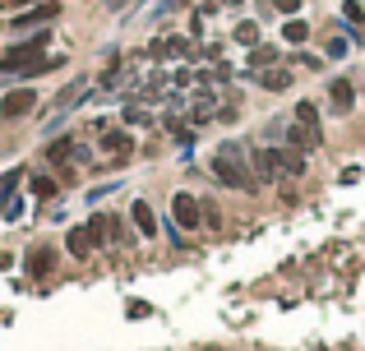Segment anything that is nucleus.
Returning <instances> with one entry per match:
<instances>
[{
	"label": "nucleus",
	"mask_w": 365,
	"mask_h": 351,
	"mask_svg": "<svg viewBox=\"0 0 365 351\" xmlns=\"http://www.w3.org/2000/svg\"><path fill=\"white\" fill-rule=\"evenodd\" d=\"M213 176H217L222 185H236V190H241V185H250V171L241 167V143H222V148H217Z\"/></svg>",
	"instance_id": "obj_1"
},
{
	"label": "nucleus",
	"mask_w": 365,
	"mask_h": 351,
	"mask_svg": "<svg viewBox=\"0 0 365 351\" xmlns=\"http://www.w3.org/2000/svg\"><path fill=\"white\" fill-rule=\"evenodd\" d=\"M42 51H46V32H37V37H28V42L10 46V51L0 56V70H5V74H19V70H23V65H32Z\"/></svg>",
	"instance_id": "obj_2"
},
{
	"label": "nucleus",
	"mask_w": 365,
	"mask_h": 351,
	"mask_svg": "<svg viewBox=\"0 0 365 351\" xmlns=\"http://www.w3.org/2000/svg\"><path fill=\"white\" fill-rule=\"evenodd\" d=\"M32 107H37V92L32 88H14V92L0 97V116H5V121H19V116H28Z\"/></svg>",
	"instance_id": "obj_3"
},
{
	"label": "nucleus",
	"mask_w": 365,
	"mask_h": 351,
	"mask_svg": "<svg viewBox=\"0 0 365 351\" xmlns=\"http://www.w3.org/2000/svg\"><path fill=\"white\" fill-rule=\"evenodd\" d=\"M171 222H176V227H199V222H204V208H199V199L195 194H176L171 199Z\"/></svg>",
	"instance_id": "obj_4"
},
{
	"label": "nucleus",
	"mask_w": 365,
	"mask_h": 351,
	"mask_svg": "<svg viewBox=\"0 0 365 351\" xmlns=\"http://www.w3.org/2000/svg\"><path fill=\"white\" fill-rule=\"evenodd\" d=\"M56 14H61V5L46 0V5H32V10H23L19 19H10V28H37V23H51Z\"/></svg>",
	"instance_id": "obj_5"
},
{
	"label": "nucleus",
	"mask_w": 365,
	"mask_h": 351,
	"mask_svg": "<svg viewBox=\"0 0 365 351\" xmlns=\"http://www.w3.org/2000/svg\"><path fill=\"white\" fill-rule=\"evenodd\" d=\"M255 176L259 181H277V176H282V148H259L255 153Z\"/></svg>",
	"instance_id": "obj_6"
},
{
	"label": "nucleus",
	"mask_w": 365,
	"mask_h": 351,
	"mask_svg": "<svg viewBox=\"0 0 365 351\" xmlns=\"http://www.w3.org/2000/svg\"><path fill=\"white\" fill-rule=\"evenodd\" d=\"M351 102H356V88H351V79H333V83H328V107H333L337 116H347Z\"/></svg>",
	"instance_id": "obj_7"
},
{
	"label": "nucleus",
	"mask_w": 365,
	"mask_h": 351,
	"mask_svg": "<svg viewBox=\"0 0 365 351\" xmlns=\"http://www.w3.org/2000/svg\"><path fill=\"white\" fill-rule=\"evenodd\" d=\"M130 148H135L130 130H102V153H111V157H130Z\"/></svg>",
	"instance_id": "obj_8"
},
{
	"label": "nucleus",
	"mask_w": 365,
	"mask_h": 351,
	"mask_svg": "<svg viewBox=\"0 0 365 351\" xmlns=\"http://www.w3.org/2000/svg\"><path fill=\"white\" fill-rule=\"evenodd\" d=\"M152 61H167V56H190V42L185 37H157V42L148 46Z\"/></svg>",
	"instance_id": "obj_9"
},
{
	"label": "nucleus",
	"mask_w": 365,
	"mask_h": 351,
	"mask_svg": "<svg viewBox=\"0 0 365 351\" xmlns=\"http://www.w3.org/2000/svg\"><path fill=\"white\" fill-rule=\"evenodd\" d=\"M70 157H79V162H83V157H88V148H79L75 139H56V143L46 148V162H70Z\"/></svg>",
	"instance_id": "obj_10"
},
{
	"label": "nucleus",
	"mask_w": 365,
	"mask_h": 351,
	"mask_svg": "<svg viewBox=\"0 0 365 351\" xmlns=\"http://www.w3.org/2000/svg\"><path fill=\"white\" fill-rule=\"evenodd\" d=\"M287 143H296L301 153H310V148H319V134L310 125H287Z\"/></svg>",
	"instance_id": "obj_11"
},
{
	"label": "nucleus",
	"mask_w": 365,
	"mask_h": 351,
	"mask_svg": "<svg viewBox=\"0 0 365 351\" xmlns=\"http://www.w3.org/2000/svg\"><path fill=\"white\" fill-rule=\"evenodd\" d=\"M65 245H70V254H75V259H88V254H92V236H88V227H75L70 236H65Z\"/></svg>",
	"instance_id": "obj_12"
},
{
	"label": "nucleus",
	"mask_w": 365,
	"mask_h": 351,
	"mask_svg": "<svg viewBox=\"0 0 365 351\" xmlns=\"http://www.w3.org/2000/svg\"><path fill=\"white\" fill-rule=\"evenodd\" d=\"M130 217H135L139 236H157V217H152V208H148V203H135V208H130Z\"/></svg>",
	"instance_id": "obj_13"
},
{
	"label": "nucleus",
	"mask_w": 365,
	"mask_h": 351,
	"mask_svg": "<svg viewBox=\"0 0 365 351\" xmlns=\"http://www.w3.org/2000/svg\"><path fill=\"white\" fill-rule=\"evenodd\" d=\"M259 83H264V88H291V70H277V65H273V70H259Z\"/></svg>",
	"instance_id": "obj_14"
},
{
	"label": "nucleus",
	"mask_w": 365,
	"mask_h": 351,
	"mask_svg": "<svg viewBox=\"0 0 365 351\" xmlns=\"http://www.w3.org/2000/svg\"><path fill=\"white\" fill-rule=\"evenodd\" d=\"M51 263H56L51 250H32V254H28V273L32 277H46V273H51Z\"/></svg>",
	"instance_id": "obj_15"
},
{
	"label": "nucleus",
	"mask_w": 365,
	"mask_h": 351,
	"mask_svg": "<svg viewBox=\"0 0 365 351\" xmlns=\"http://www.w3.org/2000/svg\"><path fill=\"white\" fill-rule=\"evenodd\" d=\"M282 37H287L291 46H301L305 37H310V23H305V19H287V23H282Z\"/></svg>",
	"instance_id": "obj_16"
},
{
	"label": "nucleus",
	"mask_w": 365,
	"mask_h": 351,
	"mask_svg": "<svg viewBox=\"0 0 365 351\" xmlns=\"http://www.w3.org/2000/svg\"><path fill=\"white\" fill-rule=\"evenodd\" d=\"M273 65H277L273 46H255V51H250V70H273Z\"/></svg>",
	"instance_id": "obj_17"
},
{
	"label": "nucleus",
	"mask_w": 365,
	"mask_h": 351,
	"mask_svg": "<svg viewBox=\"0 0 365 351\" xmlns=\"http://www.w3.org/2000/svg\"><path fill=\"white\" fill-rule=\"evenodd\" d=\"M83 97H88V83L79 79V83H70V88L61 92V111H65V107H75V102H83Z\"/></svg>",
	"instance_id": "obj_18"
},
{
	"label": "nucleus",
	"mask_w": 365,
	"mask_h": 351,
	"mask_svg": "<svg viewBox=\"0 0 365 351\" xmlns=\"http://www.w3.org/2000/svg\"><path fill=\"white\" fill-rule=\"evenodd\" d=\"M296 125H310V130H315V125H319V107H315V102H296Z\"/></svg>",
	"instance_id": "obj_19"
},
{
	"label": "nucleus",
	"mask_w": 365,
	"mask_h": 351,
	"mask_svg": "<svg viewBox=\"0 0 365 351\" xmlns=\"http://www.w3.org/2000/svg\"><path fill=\"white\" fill-rule=\"evenodd\" d=\"M88 236H92V245H102L111 236V217H92V222H88Z\"/></svg>",
	"instance_id": "obj_20"
},
{
	"label": "nucleus",
	"mask_w": 365,
	"mask_h": 351,
	"mask_svg": "<svg viewBox=\"0 0 365 351\" xmlns=\"http://www.w3.org/2000/svg\"><path fill=\"white\" fill-rule=\"evenodd\" d=\"M255 37H259V23H255V19H245V23H236V42L255 46Z\"/></svg>",
	"instance_id": "obj_21"
},
{
	"label": "nucleus",
	"mask_w": 365,
	"mask_h": 351,
	"mask_svg": "<svg viewBox=\"0 0 365 351\" xmlns=\"http://www.w3.org/2000/svg\"><path fill=\"white\" fill-rule=\"evenodd\" d=\"M282 171H287V176H301V171H305V157L301 153H282Z\"/></svg>",
	"instance_id": "obj_22"
},
{
	"label": "nucleus",
	"mask_w": 365,
	"mask_h": 351,
	"mask_svg": "<svg viewBox=\"0 0 365 351\" xmlns=\"http://www.w3.org/2000/svg\"><path fill=\"white\" fill-rule=\"evenodd\" d=\"M32 194H37V199H51V194H56V181H51V176H37V181H32Z\"/></svg>",
	"instance_id": "obj_23"
},
{
	"label": "nucleus",
	"mask_w": 365,
	"mask_h": 351,
	"mask_svg": "<svg viewBox=\"0 0 365 351\" xmlns=\"http://www.w3.org/2000/svg\"><path fill=\"white\" fill-rule=\"evenodd\" d=\"M125 125H148V111H139V107H125Z\"/></svg>",
	"instance_id": "obj_24"
},
{
	"label": "nucleus",
	"mask_w": 365,
	"mask_h": 351,
	"mask_svg": "<svg viewBox=\"0 0 365 351\" xmlns=\"http://www.w3.org/2000/svg\"><path fill=\"white\" fill-rule=\"evenodd\" d=\"M337 56H347V42H342V37H333V42H328V61H337Z\"/></svg>",
	"instance_id": "obj_25"
},
{
	"label": "nucleus",
	"mask_w": 365,
	"mask_h": 351,
	"mask_svg": "<svg viewBox=\"0 0 365 351\" xmlns=\"http://www.w3.org/2000/svg\"><path fill=\"white\" fill-rule=\"evenodd\" d=\"M277 10H282V14H296V10H301V0H273Z\"/></svg>",
	"instance_id": "obj_26"
},
{
	"label": "nucleus",
	"mask_w": 365,
	"mask_h": 351,
	"mask_svg": "<svg viewBox=\"0 0 365 351\" xmlns=\"http://www.w3.org/2000/svg\"><path fill=\"white\" fill-rule=\"evenodd\" d=\"M23 5H32V0H5V10H23Z\"/></svg>",
	"instance_id": "obj_27"
},
{
	"label": "nucleus",
	"mask_w": 365,
	"mask_h": 351,
	"mask_svg": "<svg viewBox=\"0 0 365 351\" xmlns=\"http://www.w3.org/2000/svg\"><path fill=\"white\" fill-rule=\"evenodd\" d=\"M107 5H111V10H121V5H125V0H107Z\"/></svg>",
	"instance_id": "obj_28"
},
{
	"label": "nucleus",
	"mask_w": 365,
	"mask_h": 351,
	"mask_svg": "<svg viewBox=\"0 0 365 351\" xmlns=\"http://www.w3.org/2000/svg\"><path fill=\"white\" fill-rule=\"evenodd\" d=\"M222 5H241V0H222Z\"/></svg>",
	"instance_id": "obj_29"
}]
</instances>
